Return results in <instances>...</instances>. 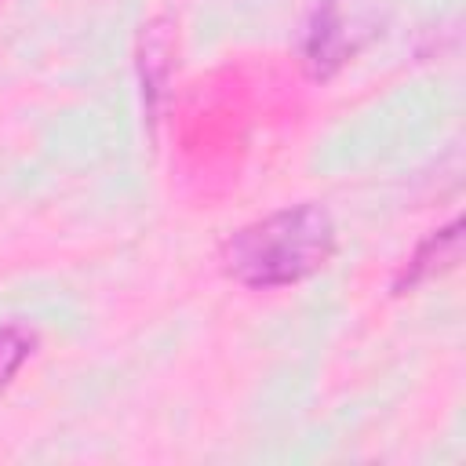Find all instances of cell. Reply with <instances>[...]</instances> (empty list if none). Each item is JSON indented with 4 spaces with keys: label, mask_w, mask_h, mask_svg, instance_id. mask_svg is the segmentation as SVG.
<instances>
[{
    "label": "cell",
    "mask_w": 466,
    "mask_h": 466,
    "mask_svg": "<svg viewBox=\"0 0 466 466\" xmlns=\"http://www.w3.org/2000/svg\"><path fill=\"white\" fill-rule=\"evenodd\" d=\"M339 233L331 215L320 204H288L277 208L233 237H226L218 262L222 273L255 291H277L302 284L335 255Z\"/></svg>",
    "instance_id": "6da1fadb"
},
{
    "label": "cell",
    "mask_w": 466,
    "mask_h": 466,
    "mask_svg": "<svg viewBox=\"0 0 466 466\" xmlns=\"http://www.w3.org/2000/svg\"><path fill=\"white\" fill-rule=\"evenodd\" d=\"M353 25H357V11L346 0H320L313 7L302 33V62L309 76L328 80L350 62V55L360 47V36Z\"/></svg>",
    "instance_id": "7a4b0ae2"
},
{
    "label": "cell",
    "mask_w": 466,
    "mask_h": 466,
    "mask_svg": "<svg viewBox=\"0 0 466 466\" xmlns=\"http://www.w3.org/2000/svg\"><path fill=\"white\" fill-rule=\"evenodd\" d=\"M455 251H459V218H451L444 229L430 233V237L415 248V255L408 258V266L400 269V277L393 280V288H397V291H404V288H411V284L426 280L433 269H441L444 262H451V258H455Z\"/></svg>",
    "instance_id": "3957f363"
},
{
    "label": "cell",
    "mask_w": 466,
    "mask_h": 466,
    "mask_svg": "<svg viewBox=\"0 0 466 466\" xmlns=\"http://www.w3.org/2000/svg\"><path fill=\"white\" fill-rule=\"evenodd\" d=\"M167 55H171V36L160 25H149L142 33V55H138V69H142V95L149 102V109L157 106V95L164 87V73H167Z\"/></svg>",
    "instance_id": "277c9868"
},
{
    "label": "cell",
    "mask_w": 466,
    "mask_h": 466,
    "mask_svg": "<svg viewBox=\"0 0 466 466\" xmlns=\"http://www.w3.org/2000/svg\"><path fill=\"white\" fill-rule=\"evenodd\" d=\"M36 350V331H29L25 324H0V393L15 382V375L25 368V360Z\"/></svg>",
    "instance_id": "5b68a950"
}]
</instances>
